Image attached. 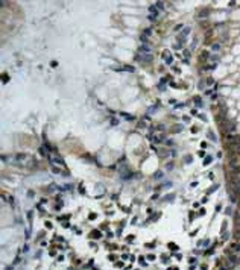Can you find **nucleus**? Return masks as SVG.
I'll return each mask as SVG.
<instances>
[{"label":"nucleus","instance_id":"nucleus-23","mask_svg":"<svg viewBox=\"0 0 240 270\" xmlns=\"http://www.w3.org/2000/svg\"><path fill=\"white\" fill-rule=\"evenodd\" d=\"M192 116H198V111L196 109H192Z\"/></svg>","mask_w":240,"mask_h":270},{"label":"nucleus","instance_id":"nucleus-11","mask_svg":"<svg viewBox=\"0 0 240 270\" xmlns=\"http://www.w3.org/2000/svg\"><path fill=\"white\" fill-rule=\"evenodd\" d=\"M208 137H210V140H211V141H216V137H214V134H213L211 131L208 132Z\"/></svg>","mask_w":240,"mask_h":270},{"label":"nucleus","instance_id":"nucleus-3","mask_svg":"<svg viewBox=\"0 0 240 270\" xmlns=\"http://www.w3.org/2000/svg\"><path fill=\"white\" fill-rule=\"evenodd\" d=\"M230 252L231 254H236V255H240V241H236L230 246Z\"/></svg>","mask_w":240,"mask_h":270},{"label":"nucleus","instance_id":"nucleus-2","mask_svg":"<svg viewBox=\"0 0 240 270\" xmlns=\"http://www.w3.org/2000/svg\"><path fill=\"white\" fill-rule=\"evenodd\" d=\"M188 32H190V27H185V29H182V32L179 33V37H178V39H179V44L182 46L185 43V37L188 35Z\"/></svg>","mask_w":240,"mask_h":270},{"label":"nucleus","instance_id":"nucleus-16","mask_svg":"<svg viewBox=\"0 0 240 270\" xmlns=\"http://www.w3.org/2000/svg\"><path fill=\"white\" fill-rule=\"evenodd\" d=\"M88 219H90V220H93V219H96V214H94V212H91V214L88 216Z\"/></svg>","mask_w":240,"mask_h":270},{"label":"nucleus","instance_id":"nucleus-24","mask_svg":"<svg viewBox=\"0 0 240 270\" xmlns=\"http://www.w3.org/2000/svg\"><path fill=\"white\" fill-rule=\"evenodd\" d=\"M239 241H240V235H239Z\"/></svg>","mask_w":240,"mask_h":270},{"label":"nucleus","instance_id":"nucleus-18","mask_svg":"<svg viewBox=\"0 0 240 270\" xmlns=\"http://www.w3.org/2000/svg\"><path fill=\"white\" fill-rule=\"evenodd\" d=\"M231 209H232V208H226V211H225V214H226V216H231Z\"/></svg>","mask_w":240,"mask_h":270},{"label":"nucleus","instance_id":"nucleus-6","mask_svg":"<svg viewBox=\"0 0 240 270\" xmlns=\"http://www.w3.org/2000/svg\"><path fill=\"white\" fill-rule=\"evenodd\" d=\"M143 62H152V55H141Z\"/></svg>","mask_w":240,"mask_h":270},{"label":"nucleus","instance_id":"nucleus-1","mask_svg":"<svg viewBox=\"0 0 240 270\" xmlns=\"http://www.w3.org/2000/svg\"><path fill=\"white\" fill-rule=\"evenodd\" d=\"M140 55H152V47L149 44H141L140 46Z\"/></svg>","mask_w":240,"mask_h":270},{"label":"nucleus","instance_id":"nucleus-10","mask_svg":"<svg viewBox=\"0 0 240 270\" xmlns=\"http://www.w3.org/2000/svg\"><path fill=\"white\" fill-rule=\"evenodd\" d=\"M157 9H164V3L163 2H157Z\"/></svg>","mask_w":240,"mask_h":270},{"label":"nucleus","instance_id":"nucleus-21","mask_svg":"<svg viewBox=\"0 0 240 270\" xmlns=\"http://www.w3.org/2000/svg\"><path fill=\"white\" fill-rule=\"evenodd\" d=\"M207 146H208V144H207V143H204V141L201 143V147H202V149H205V147H207Z\"/></svg>","mask_w":240,"mask_h":270},{"label":"nucleus","instance_id":"nucleus-13","mask_svg":"<svg viewBox=\"0 0 240 270\" xmlns=\"http://www.w3.org/2000/svg\"><path fill=\"white\" fill-rule=\"evenodd\" d=\"M149 35H152V31L151 29H146L144 31V37H149Z\"/></svg>","mask_w":240,"mask_h":270},{"label":"nucleus","instance_id":"nucleus-7","mask_svg":"<svg viewBox=\"0 0 240 270\" xmlns=\"http://www.w3.org/2000/svg\"><path fill=\"white\" fill-rule=\"evenodd\" d=\"M91 237H93V238H100L102 234H100L99 231H93V232H91Z\"/></svg>","mask_w":240,"mask_h":270},{"label":"nucleus","instance_id":"nucleus-17","mask_svg":"<svg viewBox=\"0 0 240 270\" xmlns=\"http://www.w3.org/2000/svg\"><path fill=\"white\" fill-rule=\"evenodd\" d=\"M147 260H149V261H155V255H149V256H147Z\"/></svg>","mask_w":240,"mask_h":270},{"label":"nucleus","instance_id":"nucleus-5","mask_svg":"<svg viewBox=\"0 0 240 270\" xmlns=\"http://www.w3.org/2000/svg\"><path fill=\"white\" fill-rule=\"evenodd\" d=\"M193 102H195V105H196V106H199V108H201V106H204V103L201 102V97H198V96H196V97H193Z\"/></svg>","mask_w":240,"mask_h":270},{"label":"nucleus","instance_id":"nucleus-14","mask_svg":"<svg viewBox=\"0 0 240 270\" xmlns=\"http://www.w3.org/2000/svg\"><path fill=\"white\" fill-rule=\"evenodd\" d=\"M161 176H163V173H161V171H157V175H153V177H157V179H160Z\"/></svg>","mask_w":240,"mask_h":270},{"label":"nucleus","instance_id":"nucleus-22","mask_svg":"<svg viewBox=\"0 0 240 270\" xmlns=\"http://www.w3.org/2000/svg\"><path fill=\"white\" fill-rule=\"evenodd\" d=\"M188 262H190V264H192V262H196V258H190V260H188Z\"/></svg>","mask_w":240,"mask_h":270},{"label":"nucleus","instance_id":"nucleus-15","mask_svg":"<svg viewBox=\"0 0 240 270\" xmlns=\"http://www.w3.org/2000/svg\"><path fill=\"white\" fill-rule=\"evenodd\" d=\"M234 152H236L237 155H240V144H237V146H236V150H234Z\"/></svg>","mask_w":240,"mask_h":270},{"label":"nucleus","instance_id":"nucleus-12","mask_svg":"<svg viewBox=\"0 0 240 270\" xmlns=\"http://www.w3.org/2000/svg\"><path fill=\"white\" fill-rule=\"evenodd\" d=\"M169 247L172 249V250H175V249H178V246H176L175 243H169Z\"/></svg>","mask_w":240,"mask_h":270},{"label":"nucleus","instance_id":"nucleus-9","mask_svg":"<svg viewBox=\"0 0 240 270\" xmlns=\"http://www.w3.org/2000/svg\"><path fill=\"white\" fill-rule=\"evenodd\" d=\"M50 159H52V161H53V162H58L59 165H64V162H62V161H61L59 158H52V156H50Z\"/></svg>","mask_w":240,"mask_h":270},{"label":"nucleus","instance_id":"nucleus-19","mask_svg":"<svg viewBox=\"0 0 240 270\" xmlns=\"http://www.w3.org/2000/svg\"><path fill=\"white\" fill-rule=\"evenodd\" d=\"M219 47H220L219 44H213V50H219Z\"/></svg>","mask_w":240,"mask_h":270},{"label":"nucleus","instance_id":"nucleus-4","mask_svg":"<svg viewBox=\"0 0 240 270\" xmlns=\"http://www.w3.org/2000/svg\"><path fill=\"white\" fill-rule=\"evenodd\" d=\"M149 12H151L153 17H158V9H157V6H153V5H151V6H149Z\"/></svg>","mask_w":240,"mask_h":270},{"label":"nucleus","instance_id":"nucleus-8","mask_svg":"<svg viewBox=\"0 0 240 270\" xmlns=\"http://www.w3.org/2000/svg\"><path fill=\"white\" fill-rule=\"evenodd\" d=\"M211 161H213V158H211V156H207V158H205V161H202V164H204V165H208Z\"/></svg>","mask_w":240,"mask_h":270},{"label":"nucleus","instance_id":"nucleus-20","mask_svg":"<svg viewBox=\"0 0 240 270\" xmlns=\"http://www.w3.org/2000/svg\"><path fill=\"white\" fill-rule=\"evenodd\" d=\"M207 269H208L207 264H202V266H201V270H207Z\"/></svg>","mask_w":240,"mask_h":270}]
</instances>
